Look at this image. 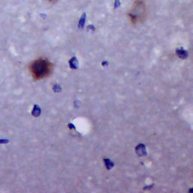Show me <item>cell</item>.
<instances>
[{"label":"cell","mask_w":193,"mask_h":193,"mask_svg":"<svg viewBox=\"0 0 193 193\" xmlns=\"http://www.w3.org/2000/svg\"><path fill=\"white\" fill-rule=\"evenodd\" d=\"M147 15V8L143 2L138 0L134 3L131 11L129 12V17L133 23H137L144 20Z\"/></svg>","instance_id":"6da1fadb"},{"label":"cell","mask_w":193,"mask_h":193,"mask_svg":"<svg viewBox=\"0 0 193 193\" xmlns=\"http://www.w3.org/2000/svg\"><path fill=\"white\" fill-rule=\"evenodd\" d=\"M50 70L49 63L45 60H39L32 64V71L36 78H43L48 74Z\"/></svg>","instance_id":"7a4b0ae2"},{"label":"cell","mask_w":193,"mask_h":193,"mask_svg":"<svg viewBox=\"0 0 193 193\" xmlns=\"http://www.w3.org/2000/svg\"><path fill=\"white\" fill-rule=\"evenodd\" d=\"M41 113V110H40V108L38 106H35L34 108H33V110L32 112V116H39Z\"/></svg>","instance_id":"3957f363"},{"label":"cell","mask_w":193,"mask_h":193,"mask_svg":"<svg viewBox=\"0 0 193 193\" xmlns=\"http://www.w3.org/2000/svg\"><path fill=\"white\" fill-rule=\"evenodd\" d=\"M9 142L8 139H0V144H6Z\"/></svg>","instance_id":"277c9868"},{"label":"cell","mask_w":193,"mask_h":193,"mask_svg":"<svg viewBox=\"0 0 193 193\" xmlns=\"http://www.w3.org/2000/svg\"><path fill=\"white\" fill-rule=\"evenodd\" d=\"M48 2H51V3H55V2H57V0H48Z\"/></svg>","instance_id":"5b68a950"}]
</instances>
